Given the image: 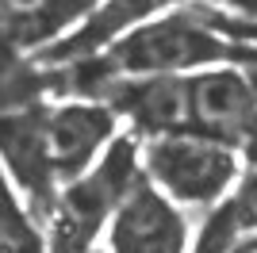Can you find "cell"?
Listing matches in <instances>:
<instances>
[{
	"label": "cell",
	"mask_w": 257,
	"mask_h": 253,
	"mask_svg": "<svg viewBox=\"0 0 257 253\" xmlns=\"http://www.w3.org/2000/svg\"><path fill=\"white\" fill-rule=\"evenodd\" d=\"M43 126L54 177L58 184H69L111 146V138L119 135V115L104 100L62 96L58 104H46Z\"/></svg>",
	"instance_id": "cell-4"
},
{
	"label": "cell",
	"mask_w": 257,
	"mask_h": 253,
	"mask_svg": "<svg viewBox=\"0 0 257 253\" xmlns=\"http://www.w3.org/2000/svg\"><path fill=\"white\" fill-rule=\"evenodd\" d=\"M111 253H188V222L181 207L142 173L107 222Z\"/></svg>",
	"instance_id": "cell-7"
},
{
	"label": "cell",
	"mask_w": 257,
	"mask_h": 253,
	"mask_svg": "<svg viewBox=\"0 0 257 253\" xmlns=\"http://www.w3.org/2000/svg\"><path fill=\"white\" fill-rule=\"evenodd\" d=\"M192 131L242 150L257 131V100L242 65H211L188 73Z\"/></svg>",
	"instance_id": "cell-8"
},
{
	"label": "cell",
	"mask_w": 257,
	"mask_h": 253,
	"mask_svg": "<svg viewBox=\"0 0 257 253\" xmlns=\"http://www.w3.org/2000/svg\"><path fill=\"white\" fill-rule=\"evenodd\" d=\"M253 42H234L211 27L204 12L169 8L139 23L119 42H111L100 62L107 77H150V73H200L211 65H246Z\"/></svg>",
	"instance_id": "cell-1"
},
{
	"label": "cell",
	"mask_w": 257,
	"mask_h": 253,
	"mask_svg": "<svg viewBox=\"0 0 257 253\" xmlns=\"http://www.w3.org/2000/svg\"><path fill=\"white\" fill-rule=\"evenodd\" d=\"M142 177V142L131 131H119L111 146L92 165L58 188L46 215V253H92L100 230L119 211L123 196Z\"/></svg>",
	"instance_id": "cell-2"
},
{
	"label": "cell",
	"mask_w": 257,
	"mask_h": 253,
	"mask_svg": "<svg viewBox=\"0 0 257 253\" xmlns=\"http://www.w3.org/2000/svg\"><path fill=\"white\" fill-rule=\"evenodd\" d=\"M207 12H219L226 20H242V23H257V0H204Z\"/></svg>",
	"instance_id": "cell-13"
},
{
	"label": "cell",
	"mask_w": 257,
	"mask_h": 253,
	"mask_svg": "<svg viewBox=\"0 0 257 253\" xmlns=\"http://www.w3.org/2000/svg\"><path fill=\"white\" fill-rule=\"evenodd\" d=\"M88 12L73 0H0V39L27 58L62 42Z\"/></svg>",
	"instance_id": "cell-10"
},
{
	"label": "cell",
	"mask_w": 257,
	"mask_h": 253,
	"mask_svg": "<svg viewBox=\"0 0 257 253\" xmlns=\"http://www.w3.org/2000/svg\"><path fill=\"white\" fill-rule=\"evenodd\" d=\"M43 242V230L35 226V215L16 200V188H12V177L0 169V253H27L39 249Z\"/></svg>",
	"instance_id": "cell-11"
},
{
	"label": "cell",
	"mask_w": 257,
	"mask_h": 253,
	"mask_svg": "<svg viewBox=\"0 0 257 253\" xmlns=\"http://www.w3.org/2000/svg\"><path fill=\"white\" fill-rule=\"evenodd\" d=\"M73 4H81V8H85V12H92V8H96V4H100V0H73Z\"/></svg>",
	"instance_id": "cell-15"
},
{
	"label": "cell",
	"mask_w": 257,
	"mask_h": 253,
	"mask_svg": "<svg viewBox=\"0 0 257 253\" xmlns=\"http://www.w3.org/2000/svg\"><path fill=\"white\" fill-rule=\"evenodd\" d=\"M223 203H226V211H230L234 226L242 230V242L253 238L257 234V161H249V165L238 173L234 188H230V196H226Z\"/></svg>",
	"instance_id": "cell-12"
},
{
	"label": "cell",
	"mask_w": 257,
	"mask_h": 253,
	"mask_svg": "<svg viewBox=\"0 0 257 253\" xmlns=\"http://www.w3.org/2000/svg\"><path fill=\"white\" fill-rule=\"evenodd\" d=\"M242 73H246L249 88H253V100H257V42H253V54H249V62L242 65Z\"/></svg>",
	"instance_id": "cell-14"
},
{
	"label": "cell",
	"mask_w": 257,
	"mask_h": 253,
	"mask_svg": "<svg viewBox=\"0 0 257 253\" xmlns=\"http://www.w3.org/2000/svg\"><path fill=\"white\" fill-rule=\"evenodd\" d=\"M173 4L177 0H100L62 42H54L50 50H43L35 62L39 65H65V62H81V58L104 54L111 42H119L139 23L169 12Z\"/></svg>",
	"instance_id": "cell-9"
},
{
	"label": "cell",
	"mask_w": 257,
	"mask_h": 253,
	"mask_svg": "<svg viewBox=\"0 0 257 253\" xmlns=\"http://www.w3.org/2000/svg\"><path fill=\"white\" fill-rule=\"evenodd\" d=\"M43 111H46V104L0 111V169L27 196V211H31L35 219L46 222L62 184L54 177L50 154H46Z\"/></svg>",
	"instance_id": "cell-6"
},
{
	"label": "cell",
	"mask_w": 257,
	"mask_h": 253,
	"mask_svg": "<svg viewBox=\"0 0 257 253\" xmlns=\"http://www.w3.org/2000/svg\"><path fill=\"white\" fill-rule=\"evenodd\" d=\"M142 173L154 188L184 207H215L230 196L238 173V150L219 138L181 131L142 142Z\"/></svg>",
	"instance_id": "cell-3"
},
{
	"label": "cell",
	"mask_w": 257,
	"mask_h": 253,
	"mask_svg": "<svg viewBox=\"0 0 257 253\" xmlns=\"http://www.w3.org/2000/svg\"><path fill=\"white\" fill-rule=\"evenodd\" d=\"M27 253H46V245H39V249H27Z\"/></svg>",
	"instance_id": "cell-16"
},
{
	"label": "cell",
	"mask_w": 257,
	"mask_h": 253,
	"mask_svg": "<svg viewBox=\"0 0 257 253\" xmlns=\"http://www.w3.org/2000/svg\"><path fill=\"white\" fill-rule=\"evenodd\" d=\"M119 119L131 123V135L146 142L161 135L192 131L188 73H150V77H111L100 92Z\"/></svg>",
	"instance_id": "cell-5"
}]
</instances>
